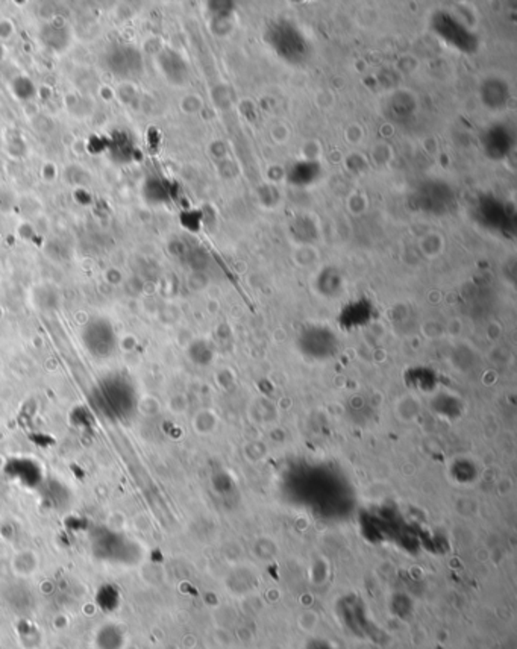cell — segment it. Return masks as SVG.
<instances>
[{"instance_id": "obj_9", "label": "cell", "mask_w": 517, "mask_h": 649, "mask_svg": "<svg viewBox=\"0 0 517 649\" xmlns=\"http://www.w3.org/2000/svg\"><path fill=\"white\" fill-rule=\"evenodd\" d=\"M319 174V167L315 163H299L296 164L292 173H290V179L294 184H308L315 179V177Z\"/></svg>"}, {"instance_id": "obj_8", "label": "cell", "mask_w": 517, "mask_h": 649, "mask_svg": "<svg viewBox=\"0 0 517 649\" xmlns=\"http://www.w3.org/2000/svg\"><path fill=\"white\" fill-rule=\"evenodd\" d=\"M96 604L103 613H114L121 604V593L116 585L103 584L96 593Z\"/></svg>"}, {"instance_id": "obj_11", "label": "cell", "mask_w": 517, "mask_h": 649, "mask_svg": "<svg viewBox=\"0 0 517 649\" xmlns=\"http://www.w3.org/2000/svg\"><path fill=\"white\" fill-rule=\"evenodd\" d=\"M420 413V405L413 396H404L398 401V416L404 420H413Z\"/></svg>"}, {"instance_id": "obj_5", "label": "cell", "mask_w": 517, "mask_h": 649, "mask_svg": "<svg viewBox=\"0 0 517 649\" xmlns=\"http://www.w3.org/2000/svg\"><path fill=\"white\" fill-rule=\"evenodd\" d=\"M513 144V138L508 134L507 128L495 126L490 129V133L484 138V149L490 158L501 160L510 152Z\"/></svg>"}, {"instance_id": "obj_1", "label": "cell", "mask_w": 517, "mask_h": 649, "mask_svg": "<svg viewBox=\"0 0 517 649\" xmlns=\"http://www.w3.org/2000/svg\"><path fill=\"white\" fill-rule=\"evenodd\" d=\"M266 40L269 46L288 63H301L308 52L302 32L288 22H276L271 24Z\"/></svg>"}, {"instance_id": "obj_6", "label": "cell", "mask_w": 517, "mask_h": 649, "mask_svg": "<svg viewBox=\"0 0 517 649\" xmlns=\"http://www.w3.org/2000/svg\"><path fill=\"white\" fill-rule=\"evenodd\" d=\"M451 199L452 193L444 186H439V184H431L426 188L420 190V205H422L424 209H428V211L439 213L435 200H439V205L446 209V207L451 204Z\"/></svg>"}, {"instance_id": "obj_7", "label": "cell", "mask_w": 517, "mask_h": 649, "mask_svg": "<svg viewBox=\"0 0 517 649\" xmlns=\"http://www.w3.org/2000/svg\"><path fill=\"white\" fill-rule=\"evenodd\" d=\"M479 218L487 225H493L495 227L501 226L507 221V209L502 204H499L495 199L483 200L479 204Z\"/></svg>"}, {"instance_id": "obj_2", "label": "cell", "mask_w": 517, "mask_h": 649, "mask_svg": "<svg viewBox=\"0 0 517 649\" xmlns=\"http://www.w3.org/2000/svg\"><path fill=\"white\" fill-rule=\"evenodd\" d=\"M433 29L449 46L458 49L464 54H473L478 47V40L467 28L448 13H439L433 19Z\"/></svg>"}, {"instance_id": "obj_10", "label": "cell", "mask_w": 517, "mask_h": 649, "mask_svg": "<svg viewBox=\"0 0 517 649\" xmlns=\"http://www.w3.org/2000/svg\"><path fill=\"white\" fill-rule=\"evenodd\" d=\"M217 422L218 420L214 411L202 410L193 419V428H195V431H197L199 434H209L216 429Z\"/></svg>"}, {"instance_id": "obj_3", "label": "cell", "mask_w": 517, "mask_h": 649, "mask_svg": "<svg viewBox=\"0 0 517 649\" xmlns=\"http://www.w3.org/2000/svg\"><path fill=\"white\" fill-rule=\"evenodd\" d=\"M93 546L98 558L116 565L134 563L140 555V551L133 540H128L116 532L102 534L93 542Z\"/></svg>"}, {"instance_id": "obj_4", "label": "cell", "mask_w": 517, "mask_h": 649, "mask_svg": "<svg viewBox=\"0 0 517 649\" xmlns=\"http://www.w3.org/2000/svg\"><path fill=\"white\" fill-rule=\"evenodd\" d=\"M128 645V634L123 625L119 622H105L94 631V649H125Z\"/></svg>"}]
</instances>
